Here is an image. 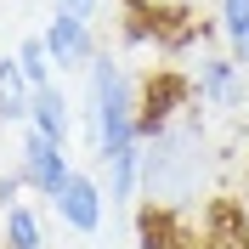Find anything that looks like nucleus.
Returning <instances> with one entry per match:
<instances>
[{"instance_id":"obj_1","label":"nucleus","mask_w":249,"mask_h":249,"mask_svg":"<svg viewBox=\"0 0 249 249\" xmlns=\"http://www.w3.org/2000/svg\"><path fill=\"white\" fill-rule=\"evenodd\" d=\"M204 181H210V136L187 108L153 142H142V198L153 204V215H181L187 204H198Z\"/></svg>"},{"instance_id":"obj_2","label":"nucleus","mask_w":249,"mask_h":249,"mask_svg":"<svg viewBox=\"0 0 249 249\" xmlns=\"http://www.w3.org/2000/svg\"><path fill=\"white\" fill-rule=\"evenodd\" d=\"M79 113H85V142H91L96 159L142 142V85L124 74L119 57H96L85 68V102H79Z\"/></svg>"},{"instance_id":"obj_3","label":"nucleus","mask_w":249,"mask_h":249,"mask_svg":"<svg viewBox=\"0 0 249 249\" xmlns=\"http://www.w3.org/2000/svg\"><path fill=\"white\" fill-rule=\"evenodd\" d=\"M17 176H23V187H34L40 198L57 204V198H62V187H68V176H74L68 147L46 142L40 130H23V142H17Z\"/></svg>"},{"instance_id":"obj_4","label":"nucleus","mask_w":249,"mask_h":249,"mask_svg":"<svg viewBox=\"0 0 249 249\" xmlns=\"http://www.w3.org/2000/svg\"><path fill=\"white\" fill-rule=\"evenodd\" d=\"M244 68H238L227 51H204L198 68H193V96H198L204 108H215V113H232L244 108Z\"/></svg>"},{"instance_id":"obj_5","label":"nucleus","mask_w":249,"mask_h":249,"mask_svg":"<svg viewBox=\"0 0 249 249\" xmlns=\"http://www.w3.org/2000/svg\"><path fill=\"white\" fill-rule=\"evenodd\" d=\"M51 210L62 215V227H68V232L96 238V232H102V210H108V187L96 181V176L74 170V176H68V187H62V198L51 204Z\"/></svg>"},{"instance_id":"obj_6","label":"nucleus","mask_w":249,"mask_h":249,"mask_svg":"<svg viewBox=\"0 0 249 249\" xmlns=\"http://www.w3.org/2000/svg\"><path fill=\"white\" fill-rule=\"evenodd\" d=\"M40 34H46V51H51V62H57V74H68V68H91V62L102 57V51H96L91 23L74 17V12H57Z\"/></svg>"},{"instance_id":"obj_7","label":"nucleus","mask_w":249,"mask_h":249,"mask_svg":"<svg viewBox=\"0 0 249 249\" xmlns=\"http://www.w3.org/2000/svg\"><path fill=\"white\" fill-rule=\"evenodd\" d=\"M23 130H40L46 142L68 147V136H74V102H68V91H62V85L34 91V108H29V124H23Z\"/></svg>"},{"instance_id":"obj_8","label":"nucleus","mask_w":249,"mask_h":249,"mask_svg":"<svg viewBox=\"0 0 249 249\" xmlns=\"http://www.w3.org/2000/svg\"><path fill=\"white\" fill-rule=\"evenodd\" d=\"M198 0H124V34H159V23H187Z\"/></svg>"},{"instance_id":"obj_9","label":"nucleus","mask_w":249,"mask_h":249,"mask_svg":"<svg viewBox=\"0 0 249 249\" xmlns=\"http://www.w3.org/2000/svg\"><path fill=\"white\" fill-rule=\"evenodd\" d=\"M29 108H34V85L17 68V51H6L0 57V124H29Z\"/></svg>"},{"instance_id":"obj_10","label":"nucleus","mask_w":249,"mask_h":249,"mask_svg":"<svg viewBox=\"0 0 249 249\" xmlns=\"http://www.w3.org/2000/svg\"><path fill=\"white\" fill-rule=\"evenodd\" d=\"M198 249H249V215L244 204H215L204 221V244Z\"/></svg>"},{"instance_id":"obj_11","label":"nucleus","mask_w":249,"mask_h":249,"mask_svg":"<svg viewBox=\"0 0 249 249\" xmlns=\"http://www.w3.org/2000/svg\"><path fill=\"white\" fill-rule=\"evenodd\" d=\"M102 170H108V204H130L142 193V142L136 147H119V153L96 159Z\"/></svg>"},{"instance_id":"obj_12","label":"nucleus","mask_w":249,"mask_h":249,"mask_svg":"<svg viewBox=\"0 0 249 249\" xmlns=\"http://www.w3.org/2000/svg\"><path fill=\"white\" fill-rule=\"evenodd\" d=\"M221 40L238 68H249V0H221Z\"/></svg>"},{"instance_id":"obj_13","label":"nucleus","mask_w":249,"mask_h":249,"mask_svg":"<svg viewBox=\"0 0 249 249\" xmlns=\"http://www.w3.org/2000/svg\"><path fill=\"white\" fill-rule=\"evenodd\" d=\"M17 68H23V79H29L34 91H51V85H57V62H51V51H46V34H29V40L17 46Z\"/></svg>"},{"instance_id":"obj_14","label":"nucleus","mask_w":249,"mask_h":249,"mask_svg":"<svg viewBox=\"0 0 249 249\" xmlns=\"http://www.w3.org/2000/svg\"><path fill=\"white\" fill-rule=\"evenodd\" d=\"M6 249H46V227L34 215V204H12L6 210Z\"/></svg>"},{"instance_id":"obj_15","label":"nucleus","mask_w":249,"mask_h":249,"mask_svg":"<svg viewBox=\"0 0 249 249\" xmlns=\"http://www.w3.org/2000/svg\"><path fill=\"white\" fill-rule=\"evenodd\" d=\"M57 12H74V17H85V23H91V17L102 12V0H57Z\"/></svg>"},{"instance_id":"obj_16","label":"nucleus","mask_w":249,"mask_h":249,"mask_svg":"<svg viewBox=\"0 0 249 249\" xmlns=\"http://www.w3.org/2000/svg\"><path fill=\"white\" fill-rule=\"evenodd\" d=\"M244 215H249V170H244Z\"/></svg>"}]
</instances>
